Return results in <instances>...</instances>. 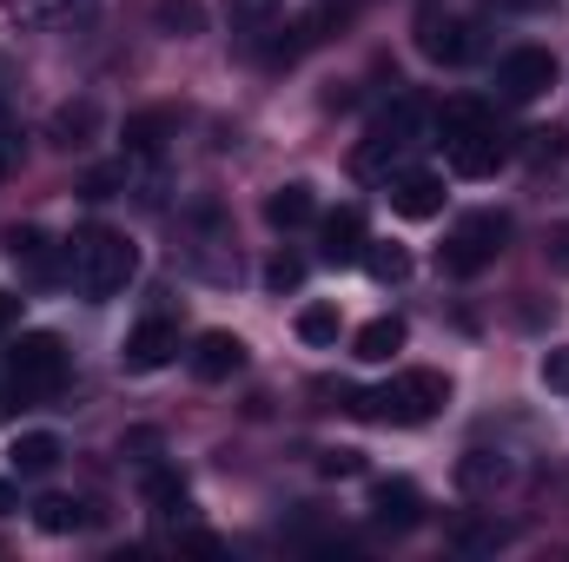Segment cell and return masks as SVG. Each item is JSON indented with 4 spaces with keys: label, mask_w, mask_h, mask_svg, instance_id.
Wrapping results in <instances>:
<instances>
[{
    "label": "cell",
    "mask_w": 569,
    "mask_h": 562,
    "mask_svg": "<svg viewBox=\"0 0 569 562\" xmlns=\"http://www.w3.org/2000/svg\"><path fill=\"white\" fill-rule=\"evenodd\" d=\"M450 404V378L443 371H405L385 391H345L351 418H378V423H430Z\"/></svg>",
    "instance_id": "1"
},
{
    "label": "cell",
    "mask_w": 569,
    "mask_h": 562,
    "mask_svg": "<svg viewBox=\"0 0 569 562\" xmlns=\"http://www.w3.org/2000/svg\"><path fill=\"white\" fill-rule=\"evenodd\" d=\"M67 272L73 284L100 304V298H113V291H127V279L140 272V252H133V239L127 232H107V225H87L73 245H67Z\"/></svg>",
    "instance_id": "2"
},
{
    "label": "cell",
    "mask_w": 569,
    "mask_h": 562,
    "mask_svg": "<svg viewBox=\"0 0 569 562\" xmlns=\"http://www.w3.org/2000/svg\"><path fill=\"white\" fill-rule=\"evenodd\" d=\"M7 378H13L20 398H47V391H60V378H67V344H60L53 331H27V338L7 351Z\"/></svg>",
    "instance_id": "3"
},
{
    "label": "cell",
    "mask_w": 569,
    "mask_h": 562,
    "mask_svg": "<svg viewBox=\"0 0 569 562\" xmlns=\"http://www.w3.org/2000/svg\"><path fill=\"white\" fill-rule=\"evenodd\" d=\"M503 239H510V219L503 212H470L457 232H450V245H443V265L457 272V279H477L497 252H503Z\"/></svg>",
    "instance_id": "4"
},
{
    "label": "cell",
    "mask_w": 569,
    "mask_h": 562,
    "mask_svg": "<svg viewBox=\"0 0 569 562\" xmlns=\"http://www.w3.org/2000/svg\"><path fill=\"white\" fill-rule=\"evenodd\" d=\"M550 87H557V53H550V47H517V53L497 60V93H503L510 107H530V100H543Z\"/></svg>",
    "instance_id": "5"
},
{
    "label": "cell",
    "mask_w": 569,
    "mask_h": 562,
    "mask_svg": "<svg viewBox=\"0 0 569 562\" xmlns=\"http://www.w3.org/2000/svg\"><path fill=\"white\" fill-rule=\"evenodd\" d=\"M418 47H425V60H437V67H463L477 53V27L457 20V13H425L418 20Z\"/></svg>",
    "instance_id": "6"
},
{
    "label": "cell",
    "mask_w": 569,
    "mask_h": 562,
    "mask_svg": "<svg viewBox=\"0 0 569 562\" xmlns=\"http://www.w3.org/2000/svg\"><path fill=\"white\" fill-rule=\"evenodd\" d=\"M371 523H378V530H391V536L418 530V523H425V496H418V483H405V476L371 483Z\"/></svg>",
    "instance_id": "7"
},
{
    "label": "cell",
    "mask_w": 569,
    "mask_h": 562,
    "mask_svg": "<svg viewBox=\"0 0 569 562\" xmlns=\"http://www.w3.org/2000/svg\"><path fill=\"white\" fill-rule=\"evenodd\" d=\"M172 351H179V324L172 318H146L127 331V371H159V364H172Z\"/></svg>",
    "instance_id": "8"
},
{
    "label": "cell",
    "mask_w": 569,
    "mask_h": 562,
    "mask_svg": "<svg viewBox=\"0 0 569 562\" xmlns=\"http://www.w3.org/2000/svg\"><path fill=\"white\" fill-rule=\"evenodd\" d=\"M443 145H450V165H457L463 179H490V172L510 159V145H503V133H497V127L463 133V140H443Z\"/></svg>",
    "instance_id": "9"
},
{
    "label": "cell",
    "mask_w": 569,
    "mask_h": 562,
    "mask_svg": "<svg viewBox=\"0 0 569 562\" xmlns=\"http://www.w3.org/2000/svg\"><path fill=\"white\" fill-rule=\"evenodd\" d=\"M232 371H246V344H239L232 331H206V338L192 344V378H206V384H226Z\"/></svg>",
    "instance_id": "10"
},
{
    "label": "cell",
    "mask_w": 569,
    "mask_h": 562,
    "mask_svg": "<svg viewBox=\"0 0 569 562\" xmlns=\"http://www.w3.org/2000/svg\"><path fill=\"white\" fill-rule=\"evenodd\" d=\"M391 212L398 219H437L443 212V179L437 172H398L391 179Z\"/></svg>",
    "instance_id": "11"
},
{
    "label": "cell",
    "mask_w": 569,
    "mask_h": 562,
    "mask_svg": "<svg viewBox=\"0 0 569 562\" xmlns=\"http://www.w3.org/2000/svg\"><path fill=\"white\" fill-rule=\"evenodd\" d=\"M325 259H331V265L365 259V212H358V205H338V212L325 219Z\"/></svg>",
    "instance_id": "12"
},
{
    "label": "cell",
    "mask_w": 569,
    "mask_h": 562,
    "mask_svg": "<svg viewBox=\"0 0 569 562\" xmlns=\"http://www.w3.org/2000/svg\"><path fill=\"white\" fill-rule=\"evenodd\" d=\"M7 456H13L20 476H47V470L60 463V436H53V430H27V436L7 443Z\"/></svg>",
    "instance_id": "13"
},
{
    "label": "cell",
    "mask_w": 569,
    "mask_h": 562,
    "mask_svg": "<svg viewBox=\"0 0 569 562\" xmlns=\"http://www.w3.org/2000/svg\"><path fill=\"white\" fill-rule=\"evenodd\" d=\"M172 133H179L172 113H159V107H152V113H133V120H127V152H133V159H159Z\"/></svg>",
    "instance_id": "14"
},
{
    "label": "cell",
    "mask_w": 569,
    "mask_h": 562,
    "mask_svg": "<svg viewBox=\"0 0 569 562\" xmlns=\"http://www.w3.org/2000/svg\"><path fill=\"white\" fill-rule=\"evenodd\" d=\"M7 259H13L27 279H53V272H60L53 252H47V239H40L33 225H13V232H7Z\"/></svg>",
    "instance_id": "15"
},
{
    "label": "cell",
    "mask_w": 569,
    "mask_h": 562,
    "mask_svg": "<svg viewBox=\"0 0 569 562\" xmlns=\"http://www.w3.org/2000/svg\"><path fill=\"white\" fill-rule=\"evenodd\" d=\"M311 212H318V199H311V185H305V179H291V185H279V192L266 199V225H279V232L305 225Z\"/></svg>",
    "instance_id": "16"
},
{
    "label": "cell",
    "mask_w": 569,
    "mask_h": 562,
    "mask_svg": "<svg viewBox=\"0 0 569 562\" xmlns=\"http://www.w3.org/2000/svg\"><path fill=\"white\" fill-rule=\"evenodd\" d=\"M152 27H159L166 40H199V33H206V7H199V0H159V7H152Z\"/></svg>",
    "instance_id": "17"
},
{
    "label": "cell",
    "mask_w": 569,
    "mask_h": 562,
    "mask_svg": "<svg viewBox=\"0 0 569 562\" xmlns=\"http://www.w3.org/2000/svg\"><path fill=\"white\" fill-rule=\"evenodd\" d=\"M33 530L73 536V530H87V503H73V496H40V503H33Z\"/></svg>",
    "instance_id": "18"
},
{
    "label": "cell",
    "mask_w": 569,
    "mask_h": 562,
    "mask_svg": "<svg viewBox=\"0 0 569 562\" xmlns=\"http://www.w3.org/2000/svg\"><path fill=\"white\" fill-rule=\"evenodd\" d=\"M391 351H405V318H371V324L358 331V358H365V364H385Z\"/></svg>",
    "instance_id": "19"
},
{
    "label": "cell",
    "mask_w": 569,
    "mask_h": 562,
    "mask_svg": "<svg viewBox=\"0 0 569 562\" xmlns=\"http://www.w3.org/2000/svg\"><path fill=\"white\" fill-rule=\"evenodd\" d=\"M93 133H100V107H93V100H73V107L53 113V140L60 145H87Z\"/></svg>",
    "instance_id": "20"
},
{
    "label": "cell",
    "mask_w": 569,
    "mask_h": 562,
    "mask_svg": "<svg viewBox=\"0 0 569 562\" xmlns=\"http://www.w3.org/2000/svg\"><path fill=\"white\" fill-rule=\"evenodd\" d=\"M483 127H497L483 100H450V107L437 113V133H443V140H463V133H483Z\"/></svg>",
    "instance_id": "21"
},
{
    "label": "cell",
    "mask_w": 569,
    "mask_h": 562,
    "mask_svg": "<svg viewBox=\"0 0 569 562\" xmlns=\"http://www.w3.org/2000/svg\"><path fill=\"white\" fill-rule=\"evenodd\" d=\"M146 503H152V516H166V523L192 510V503H186V483H179L172 470H146Z\"/></svg>",
    "instance_id": "22"
},
{
    "label": "cell",
    "mask_w": 569,
    "mask_h": 562,
    "mask_svg": "<svg viewBox=\"0 0 569 562\" xmlns=\"http://www.w3.org/2000/svg\"><path fill=\"white\" fill-rule=\"evenodd\" d=\"M87 0H7V13L20 20V27H60V20H73Z\"/></svg>",
    "instance_id": "23"
},
{
    "label": "cell",
    "mask_w": 569,
    "mask_h": 562,
    "mask_svg": "<svg viewBox=\"0 0 569 562\" xmlns=\"http://www.w3.org/2000/svg\"><path fill=\"white\" fill-rule=\"evenodd\" d=\"M457 483H463V490H497V483H503V456H497V450H463Z\"/></svg>",
    "instance_id": "24"
},
{
    "label": "cell",
    "mask_w": 569,
    "mask_h": 562,
    "mask_svg": "<svg viewBox=\"0 0 569 562\" xmlns=\"http://www.w3.org/2000/svg\"><path fill=\"white\" fill-rule=\"evenodd\" d=\"M365 272L378 284H405L411 279V252L405 245H365Z\"/></svg>",
    "instance_id": "25"
},
{
    "label": "cell",
    "mask_w": 569,
    "mask_h": 562,
    "mask_svg": "<svg viewBox=\"0 0 569 562\" xmlns=\"http://www.w3.org/2000/svg\"><path fill=\"white\" fill-rule=\"evenodd\" d=\"M298 338L305 344H338V311L331 304H305L298 311Z\"/></svg>",
    "instance_id": "26"
},
{
    "label": "cell",
    "mask_w": 569,
    "mask_h": 562,
    "mask_svg": "<svg viewBox=\"0 0 569 562\" xmlns=\"http://www.w3.org/2000/svg\"><path fill=\"white\" fill-rule=\"evenodd\" d=\"M318 470H325L331 483H345V476H365V450H325V456H318Z\"/></svg>",
    "instance_id": "27"
},
{
    "label": "cell",
    "mask_w": 569,
    "mask_h": 562,
    "mask_svg": "<svg viewBox=\"0 0 569 562\" xmlns=\"http://www.w3.org/2000/svg\"><path fill=\"white\" fill-rule=\"evenodd\" d=\"M266 284H272V291H298V284H305V259H291V252H279V259L266 265Z\"/></svg>",
    "instance_id": "28"
},
{
    "label": "cell",
    "mask_w": 569,
    "mask_h": 562,
    "mask_svg": "<svg viewBox=\"0 0 569 562\" xmlns=\"http://www.w3.org/2000/svg\"><path fill=\"white\" fill-rule=\"evenodd\" d=\"M543 384H550L557 398H569V344H557V351H543Z\"/></svg>",
    "instance_id": "29"
},
{
    "label": "cell",
    "mask_w": 569,
    "mask_h": 562,
    "mask_svg": "<svg viewBox=\"0 0 569 562\" xmlns=\"http://www.w3.org/2000/svg\"><path fill=\"white\" fill-rule=\"evenodd\" d=\"M497 543H503L497 523H463V530H457V550H497Z\"/></svg>",
    "instance_id": "30"
},
{
    "label": "cell",
    "mask_w": 569,
    "mask_h": 562,
    "mask_svg": "<svg viewBox=\"0 0 569 562\" xmlns=\"http://www.w3.org/2000/svg\"><path fill=\"white\" fill-rule=\"evenodd\" d=\"M226 13H232L239 27H259V20H272V13H279V0H226Z\"/></svg>",
    "instance_id": "31"
},
{
    "label": "cell",
    "mask_w": 569,
    "mask_h": 562,
    "mask_svg": "<svg viewBox=\"0 0 569 562\" xmlns=\"http://www.w3.org/2000/svg\"><path fill=\"white\" fill-rule=\"evenodd\" d=\"M120 179H127V172L100 165V172H87V179H80V192H87V199H113V185H120Z\"/></svg>",
    "instance_id": "32"
},
{
    "label": "cell",
    "mask_w": 569,
    "mask_h": 562,
    "mask_svg": "<svg viewBox=\"0 0 569 562\" xmlns=\"http://www.w3.org/2000/svg\"><path fill=\"white\" fill-rule=\"evenodd\" d=\"M530 140V159H563V133H523Z\"/></svg>",
    "instance_id": "33"
},
{
    "label": "cell",
    "mask_w": 569,
    "mask_h": 562,
    "mask_svg": "<svg viewBox=\"0 0 569 562\" xmlns=\"http://www.w3.org/2000/svg\"><path fill=\"white\" fill-rule=\"evenodd\" d=\"M497 7H510V13H537V7H550V0H497Z\"/></svg>",
    "instance_id": "34"
},
{
    "label": "cell",
    "mask_w": 569,
    "mask_h": 562,
    "mask_svg": "<svg viewBox=\"0 0 569 562\" xmlns=\"http://www.w3.org/2000/svg\"><path fill=\"white\" fill-rule=\"evenodd\" d=\"M13 510H20V503H13V483L0 476V516H13Z\"/></svg>",
    "instance_id": "35"
},
{
    "label": "cell",
    "mask_w": 569,
    "mask_h": 562,
    "mask_svg": "<svg viewBox=\"0 0 569 562\" xmlns=\"http://www.w3.org/2000/svg\"><path fill=\"white\" fill-rule=\"evenodd\" d=\"M13 311H20V304H13V298H7V291H0V331H7V324H13Z\"/></svg>",
    "instance_id": "36"
}]
</instances>
